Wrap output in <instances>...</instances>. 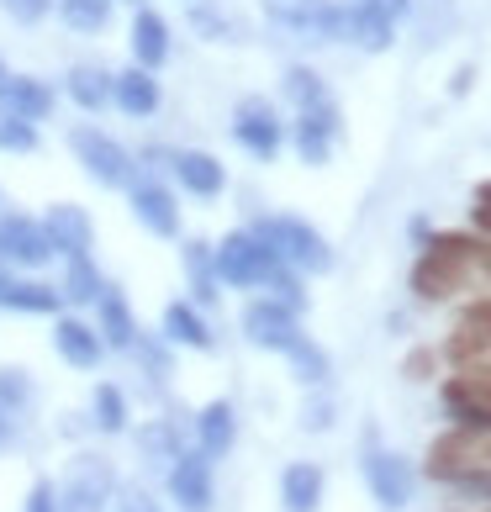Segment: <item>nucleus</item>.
Segmentation results:
<instances>
[{
  "label": "nucleus",
  "instance_id": "obj_34",
  "mask_svg": "<svg viewBox=\"0 0 491 512\" xmlns=\"http://www.w3.org/2000/svg\"><path fill=\"white\" fill-rule=\"evenodd\" d=\"M96 428L101 433H122L127 428V396H122V386H111V381L96 386Z\"/></svg>",
  "mask_w": 491,
  "mask_h": 512
},
{
  "label": "nucleus",
  "instance_id": "obj_18",
  "mask_svg": "<svg viewBox=\"0 0 491 512\" xmlns=\"http://www.w3.org/2000/svg\"><path fill=\"white\" fill-rule=\"evenodd\" d=\"M481 449H486V433H465V428L444 433V439H433V449H428V476L433 481H460L465 470L486 465Z\"/></svg>",
  "mask_w": 491,
  "mask_h": 512
},
{
  "label": "nucleus",
  "instance_id": "obj_23",
  "mask_svg": "<svg viewBox=\"0 0 491 512\" xmlns=\"http://www.w3.org/2000/svg\"><path fill=\"white\" fill-rule=\"evenodd\" d=\"M96 328H101V338H106V349H132L138 344V317H132V307H127V296L117 291V286H106L101 291V301H96Z\"/></svg>",
  "mask_w": 491,
  "mask_h": 512
},
{
  "label": "nucleus",
  "instance_id": "obj_21",
  "mask_svg": "<svg viewBox=\"0 0 491 512\" xmlns=\"http://www.w3.org/2000/svg\"><path fill=\"white\" fill-rule=\"evenodd\" d=\"M0 106H11L16 117H27V122H48L53 106H59V90H53L48 80H37V74H11Z\"/></svg>",
  "mask_w": 491,
  "mask_h": 512
},
{
  "label": "nucleus",
  "instance_id": "obj_16",
  "mask_svg": "<svg viewBox=\"0 0 491 512\" xmlns=\"http://www.w3.org/2000/svg\"><path fill=\"white\" fill-rule=\"evenodd\" d=\"M333 138H338V106H333V96H328V101H317V106H301V111H296L291 143H296V154L307 159V164H328Z\"/></svg>",
  "mask_w": 491,
  "mask_h": 512
},
{
  "label": "nucleus",
  "instance_id": "obj_42",
  "mask_svg": "<svg viewBox=\"0 0 491 512\" xmlns=\"http://www.w3.org/2000/svg\"><path fill=\"white\" fill-rule=\"evenodd\" d=\"M191 22H196V32H217V37H228V22H222V11H212V6H196V11H191Z\"/></svg>",
  "mask_w": 491,
  "mask_h": 512
},
{
  "label": "nucleus",
  "instance_id": "obj_43",
  "mask_svg": "<svg viewBox=\"0 0 491 512\" xmlns=\"http://www.w3.org/2000/svg\"><path fill=\"white\" fill-rule=\"evenodd\" d=\"M360 6H375L381 16H391V22H402V16L412 11V0H360Z\"/></svg>",
  "mask_w": 491,
  "mask_h": 512
},
{
  "label": "nucleus",
  "instance_id": "obj_10",
  "mask_svg": "<svg viewBox=\"0 0 491 512\" xmlns=\"http://www.w3.org/2000/svg\"><path fill=\"white\" fill-rule=\"evenodd\" d=\"M169 502L180 512H212L217 486H212V460L201 449H180L169 460Z\"/></svg>",
  "mask_w": 491,
  "mask_h": 512
},
{
  "label": "nucleus",
  "instance_id": "obj_49",
  "mask_svg": "<svg viewBox=\"0 0 491 512\" xmlns=\"http://www.w3.org/2000/svg\"><path fill=\"white\" fill-rule=\"evenodd\" d=\"M132 6H143V0H132Z\"/></svg>",
  "mask_w": 491,
  "mask_h": 512
},
{
  "label": "nucleus",
  "instance_id": "obj_36",
  "mask_svg": "<svg viewBox=\"0 0 491 512\" xmlns=\"http://www.w3.org/2000/svg\"><path fill=\"white\" fill-rule=\"evenodd\" d=\"M138 444H143L148 460H175V454H180V428L159 417V423H148V428L138 433Z\"/></svg>",
  "mask_w": 491,
  "mask_h": 512
},
{
  "label": "nucleus",
  "instance_id": "obj_22",
  "mask_svg": "<svg viewBox=\"0 0 491 512\" xmlns=\"http://www.w3.org/2000/svg\"><path fill=\"white\" fill-rule=\"evenodd\" d=\"M196 444H201L206 460H222V454L238 444V412H233V402H206L196 412Z\"/></svg>",
  "mask_w": 491,
  "mask_h": 512
},
{
  "label": "nucleus",
  "instance_id": "obj_13",
  "mask_svg": "<svg viewBox=\"0 0 491 512\" xmlns=\"http://www.w3.org/2000/svg\"><path fill=\"white\" fill-rule=\"evenodd\" d=\"M53 349H59V359L74 370H96L106 359V338H101L96 322H85L80 312H59L53 317Z\"/></svg>",
  "mask_w": 491,
  "mask_h": 512
},
{
  "label": "nucleus",
  "instance_id": "obj_25",
  "mask_svg": "<svg viewBox=\"0 0 491 512\" xmlns=\"http://www.w3.org/2000/svg\"><path fill=\"white\" fill-rule=\"evenodd\" d=\"M111 286V280L101 275V264H96V254H74V259H64V307H96L101 301V291Z\"/></svg>",
  "mask_w": 491,
  "mask_h": 512
},
{
  "label": "nucleus",
  "instance_id": "obj_20",
  "mask_svg": "<svg viewBox=\"0 0 491 512\" xmlns=\"http://www.w3.org/2000/svg\"><path fill=\"white\" fill-rule=\"evenodd\" d=\"M0 307L22 312V317H59L64 312V291L48 286L43 275H11L6 286H0Z\"/></svg>",
  "mask_w": 491,
  "mask_h": 512
},
{
  "label": "nucleus",
  "instance_id": "obj_47",
  "mask_svg": "<svg viewBox=\"0 0 491 512\" xmlns=\"http://www.w3.org/2000/svg\"><path fill=\"white\" fill-rule=\"evenodd\" d=\"M16 439V412L11 407H0V449H6Z\"/></svg>",
  "mask_w": 491,
  "mask_h": 512
},
{
  "label": "nucleus",
  "instance_id": "obj_33",
  "mask_svg": "<svg viewBox=\"0 0 491 512\" xmlns=\"http://www.w3.org/2000/svg\"><path fill=\"white\" fill-rule=\"evenodd\" d=\"M286 359H291V365H296V381H307V386H317V381H328V354L317 349V344H312L307 333H301L296 344L286 349Z\"/></svg>",
  "mask_w": 491,
  "mask_h": 512
},
{
  "label": "nucleus",
  "instance_id": "obj_40",
  "mask_svg": "<svg viewBox=\"0 0 491 512\" xmlns=\"http://www.w3.org/2000/svg\"><path fill=\"white\" fill-rule=\"evenodd\" d=\"M132 354H138L154 375H164V370H169V349H164V344H154V338H143V333H138V344H132Z\"/></svg>",
  "mask_w": 491,
  "mask_h": 512
},
{
  "label": "nucleus",
  "instance_id": "obj_45",
  "mask_svg": "<svg viewBox=\"0 0 491 512\" xmlns=\"http://www.w3.org/2000/svg\"><path fill=\"white\" fill-rule=\"evenodd\" d=\"M328 423H333V407H328V402H317V407H307V428H312V433H323Z\"/></svg>",
  "mask_w": 491,
  "mask_h": 512
},
{
  "label": "nucleus",
  "instance_id": "obj_27",
  "mask_svg": "<svg viewBox=\"0 0 491 512\" xmlns=\"http://www.w3.org/2000/svg\"><path fill=\"white\" fill-rule=\"evenodd\" d=\"M64 96L80 111H101V106H111V74L101 64H74L64 74Z\"/></svg>",
  "mask_w": 491,
  "mask_h": 512
},
{
  "label": "nucleus",
  "instance_id": "obj_15",
  "mask_svg": "<svg viewBox=\"0 0 491 512\" xmlns=\"http://www.w3.org/2000/svg\"><path fill=\"white\" fill-rule=\"evenodd\" d=\"M111 106L122 111V117L132 122H148V117H159V106H164V90L154 80V69H143V64H127L111 74Z\"/></svg>",
  "mask_w": 491,
  "mask_h": 512
},
{
  "label": "nucleus",
  "instance_id": "obj_8",
  "mask_svg": "<svg viewBox=\"0 0 491 512\" xmlns=\"http://www.w3.org/2000/svg\"><path fill=\"white\" fill-rule=\"evenodd\" d=\"M233 143L254 159H275L280 143H286V122H280V111L264 96H249L233 106Z\"/></svg>",
  "mask_w": 491,
  "mask_h": 512
},
{
  "label": "nucleus",
  "instance_id": "obj_44",
  "mask_svg": "<svg viewBox=\"0 0 491 512\" xmlns=\"http://www.w3.org/2000/svg\"><path fill=\"white\" fill-rule=\"evenodd\" d=\"M117 512H159V502L143 497V491H127V497L117 502Z\"/></svg>",
  "mask_w": 491,
  "mask_h": 512
},
{
  "label": "nucleus",
  "instance_id": "obj_31",
  "mask_svg": "<svg viewBox=\"0 0 491 512\" xmlns=\"http://www.w3.org/2000/svg\"><path fill=\"white\" fill-rule=\"evenodd\" d=\"M111 6H117V0H53L59 22H64L69 32H80V37H90V32H106V22H111Z\"/></svg>",
  "mask_w": 491,
  "mask_h": 512
},
{
  "label": "nucleus",
  "instance_id": "obj_37",
  "mask_svg": "<svg viewBox=\"0 0 491 512\" xmlns=\"http://www.w3.org/2000/svg\"><path fill=\"white\" fill-rule=\"evenodd\" d=\"M270 291H275V301H286L291 312L307 307V291H301V275L291 270V264H280V270L270 275Z\"/></svg>",
  "mask_w": 491,
  "mask_h": 512
},
{
  "label": "nucleus",
  "instance_id": "obj_1",
  "mask_svg": "<svg viewBox=\"0 0 491 512\" xmlns=\"http://www.w3.org/2000/svg\"><path fill=\"white\" fill-rule=\"evenodd\" d=\"M486 243L476 238H455V233H444V238H433L423 259H418V270H412V291H418L423 301H444V296H455L465 291V280H470V264L481 259Z\"/></svg>",
  "mask_w": 491,
  "mask_h": 512
},
{
  "label": "nucleus",
  "instance_id": "obj_11",
  "mask_svg": "<svg viewBox=\"0 0 491 512\" xmlns=\"http://www.w3.org/2000/svg\"><path fill=\"white\" fill-rule=\"evenodd\" d=\"M127 201H132V217H138L154 238H180V196L169 191L164 180H154V175H138L127 185Z\"/></svg>",
  "mask_w": 491,
  "mask_h": 512
},
{
  "label": "nucleus",
  "instance_id": "obj_26",
  "mask_svg": "<svg viewBox=\"0 0 491 512\" xmlns=\"http://www.w3.org/2000/svg\"><path fill=\"white\" fill-rule=\"evenodd\" d=\"M349 43H360L365 53H386L396 43V22H391V16H381L375 6L349 0Z\"/></svg>",
  "mask_w": 491,
  "mask_h": 512
},
{
  "label": "nucleus",
  "instance_id": "obj_24",
  "mask_svg": "<svg viewBox=\"0 0 491 512\" xmlns=\"http://www.w3.org/2000/svg\"><path fill=\"white\" fill-rule=\"evenodd\" d=\"M164 344H180V349H217V333L212 322H206L191 301H169L164 307Z\"/></svg>",
  "mask_w": 491,
  "mask_h": 512
},
{
  "label": "nucleus",
  "instance_id": "obj_28",
  "mask_svg": "<svg viewBox=\"0 0 491 512\" xmlns=\"http://www.w3.org/2000/svg\"><path fill=\"white\" fill-rule=\"evenodd\" d=\"M280 502H286V512H317V502H323V470L317 465H286V476H280Z\"/></svg>",
  "mask_w": 491,
  "mask_h": 512
},
{
  "label": "nucleus",
  "instance_id": "obj_41",
  "mask_svg": "<svg viewBox=\"0 0 491 512\" xmlns=\"http://www.w3.org/2000/svg\"><path fill=\"white\" fill-rule=\"evenodd\" d=\"M22 512H59V491H53V481H37L27 491V507Z\"/></svg>",
  "mask_w": 491,
  "mask_h": 512
},
{
  "label": "nucleus",
  "instance_id": "obj_30",
  "mask_svg": "<svg viewBox=\"0 0 491 512\" xmlns=\"http://www.w3.org/2000/svg\"><path fill=\"white\" fill-rule=\"evenodd\" d=\"M444 407H449V417H455V428H465V433H486V439H491V402L470 396L460 381H449V386H444Z\"/></svg>",
  "mask_w": 491,
  "mask_h": 512
},
{
  "label": "nucleus",
  "instance_id": "obj_12",
  "mask_svg": "<svg viewBox=\"0 0 491 512\" xmlns=\"http://www.w3.org/2000/svg\"><path fill=\"white\" fill-rule=\"evenodd\" d=\"M169 175H175V185L196 201H217L228 191V169H222L217 154H206V148H175V154H169Z\"/></svg>",
  "mask_w": 491,
  "mask_h": 512
},
{
  "label": "nucleus",
  "instance_id": "obj_3",
  "mask_svg": "<svg viewBox=\"0 0 491 512\" xmlns=\"http://www.w3.org/2000/svg\"><path fill=\"white\" fill-rule=\"evenodd\" d=\"M212 254H217V280L233 291H259V286H270V275L280 270L275 249L254 233V227H233L222 243H212Z\"/></svg>",
  "mask_w": 491,
  "mask_h": 512
},
{
  "label": "nucleus",
  "instance_id": "obj_48",
  "mask_svg": "<svg viewBox=\"0 0 491 512\" xmlns=\"http://www.w3.org/2000/svg\"><path fill=\"white\" fill-rule=\"evenodd\" d=\"M6 80H11V69H6V59H0V96H6Z\"/></svg>",
  "mask_w": 491,
  "mask_h": 512
},
{
  "label": "nucleus",
  "instance_id": "obj_2",
  "mask_svg": "<svg viewBox=\"0 0 491 512\" xmlns=\"http://www.w3.org/2000/svg\"><path fill=\"white\" fill-rule=\"evenodd\" d=\"M69 154L80 159V169L96 185H106V191H127V185L138 180V154H132L122 138H111V132L90 127V122L69 127Z\"/></svg>",
  "mask_w": 491,
  "mask_h": 512
},
{
  "label": "nucleus",
  "instance_id": "obj_39",
  "mask_svg": "<svg viewBox=\"0 0 491 512\" xmlns=\"http://www.w3.org/2000/svg\"><path fill=\"white\" fill-rule=\"evenodd\" d=\"M0 6H6L16 27H37L43 16H53V0H0Z\"/></svg>",
  "mask_w": 491,
  "mask_h": 512
},
{
  "label": "nucleus",
  "instance_id": "obj_29",
  "mask_svg": "<svg viewBox=\"0 0 491 512\" xmlns=\"http://www.w3.org/2000/svg\"><path fill=\"white\" fill-rule=\"evenodd\" d=\"M180 264H185V280H191V296L196 301H217V254H212V243L206 238H191L180 249Z\"/></svg>",
  "mask_w": 491,
  "mask_h": 512
},
{
  "label": "nucleus",
  "instance_id": "obj_4",
  "mask_svg": "<svg viewBox=\"0 0 491 512\" xmlns=\"http://www.w3.org/2000/svg\"><path fill=\"white\" fill-rule=\"evenodd\" d=\"M254 233L275 249L280 264H291L296 275H328L333 270V249H328V238L317 233L312 222H301V217H264L254 222Z\"/></svg>",
  "mask_w": 491,
  "mask_h": 512
},
{
  "label": "nucleus",
  "instance_id": "obj_17",
  "mask_svg": "<svg viewBox=\"0 0 491 512\" xmlns=\"http://www.w3.org/2000/svg\"><path fill=\"white\" fill-rule=\"evenodd\" d=\"M43 227H48L53 254H59V259H74V254L96 249V217H90L85 206H74V201H53L43 212Z\"/></svg>",
  "mask_w": 491,
  "mask_h": 512
},
{
  "label": "nucleus",
  "instance_id": "obj_32",
  "mask_svg": "<svg viewBox=\"0 0 491 512\" xmlns=\"http://www.w3.org/2000/svg\"><path fill=\"white\" fill-rule=\"evenodd\" d=\"M37 143H43L37 122L16 117L11 106H0V154H37Z\"/></svg>",
  "mask_w": 491,
  "mask_h": 512
},
{
  "label": "nucleus",
  "instance_id": "obj_5",
  "mask_svg": "<svg viewBox=\"0 0 491 512\" xmlns=\"http://www.w3.org/2000/svg\"><path fill=\"white\" fill-rule=\"evenodd\" d=\"M53 491H59V512H106L117 497V470L106 454H74Z\"/></svg>",
  "mask_w": 491,
  "mask_h": 512
},
{
  "label": "nucleus",
  "instance_id": "obj_7",
  "mask_svg": "<svg viewBox=\"0 0 491 512\" xmlns=\"http://www.w3.org/2000/svg\"><path fill=\"white\" fill-rule=\"evenodd\" d=\"M0 259L11 264V270H43L53 264V238L43 217H27V212H0Z\"/></svg>",
  "mask_w": 491,
  "mask_h": 512
},
{
  "label": "nucleus",
  "instance_id": "obj_9",
  "mask_svg": "<svg viewBox=\"0 0 491 512\" xmlns=\"http://www.w3.org/2000/svg\"><path fill=\"white\" fill-rule=\"evenodd\" d=\"M243 338H249L254 349L286 354L296 338H301V322H296V312L286 307V301L259 296V301H249V307H243Z\"/></svg>",
  "mask_w": 491,
  "mask_h": 512
},
{
  "label": "nucleus",
  "instance_id": "obj_35",
  "mask_svg": "<svg viewBox=\"0 0 491 512\" xmlns=\"http://www.w3.org/2000/svg\"><path fill=\"white\" fill-rule=\"evenodd\" d=\"M286 96H291V106L301 111V106H317V101H328V85L317 80V69L296 64V69H286Z\"/></svg>",
  "mask_w": 491,
  "mask_h": 512
},
{
  "label": "nucleus",
  "instance_id": "obj_38",
  "mask_svg": "<svg viewBox=\"0 0 491 512\" xmlns=\"http://www.w3.org/2000/svg\"><path fill=\"white\" fill-rule=\"evenodd\" d=\"M32 402V381L22 370H0V407H11V412H22Z\"/></svg>",
  "mask_w": 491,
  "mask_h": 512
},
{
  "label": "nucleus",
  "instance_id": "obj_19",
  "mask_svg": "<svg viewBox=\"0 0 491 512\" xmlns=\"http://www.w3.org/2000/svg\"><path fill=\"white\" fill-rule=\"evenodd\" d=\"M127 43H132V64H143V69H154V74H159V69L169 64V53H175V32H169L164 11L138 6V11H132Z\"/></svg>",
  "mask_w": 491,
  "mask_h": 512
},
{
  "label": "nucleus",
  "instance_id": "obj_46",
  "mask_svg": "<svg viewBox=\"0 0 491 512\" xmlns=\"http://www.w3.org/2000/svg\"><path fill=\"white\" fill-rule=\"evenodd\" d=\"M428 370H433V354H428V349H418V354L407 359V375H412V381H423Z\"/></svg>",
  "mask_w": 491,
  "mask_h": 512
},
{
  "label": "nucleus",
  "instance_id": "obj_6",
  "mask_svg": "<svg viewBox=\"0 0 491 512\" xmlns=\"http://www.w3.org/2000/svg\"><path fill=\"white\" fill-rule=\"evenodd\" d=\"M270 22L301 37H317V43H344L349 6H333V0H270Z\"/></svg>",
  "mask_w": 491,
  "mask_h": 512
},
{
  "label": "nucleus",
  "instance_id": "obj_14",
  "mask_svg": "<svg viewBox=\"0 0 491 512\" xmlns=\"http://www.w3.org/2000/svg\"><path fill=\"white\" fill-rule=\"evenodd\" d=\"M365 481H370L375 502H381L386 512H402L412 502V486H418L412 465L402 460V454H391V449H370L365 454Z\"/></svg>",
  "mask_w": 491,
  "mask_h": 512
}]
</instances>
